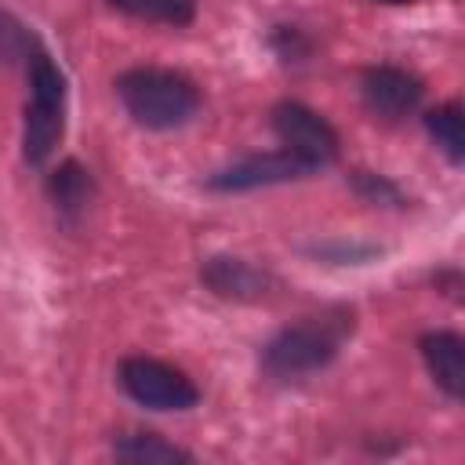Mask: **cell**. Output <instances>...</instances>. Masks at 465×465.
<instances>
[{"label":"cell","instance_id":"277c9868","mask_svg":"<svg viewBox=\"0 0 465 465\" xmlns=\"http://www.w3.org/2000/svg\"><path fill=\"white\" fill-rule=\"evenodd\" d=\"M120 385L149 411H189L200 400V389L178 367L153 356H127L120 363Z\"/></svg>","mask_w":465,"mask_h":465},{"label":"cell","instance_id":"5b68a950","mask_svg":"<svg viewBox=\"0 0 465 465\" xmlns=\"http://www.w3.org/2000/svg\"><path fill=\"white\" fill-rule=\"evenodd\" d=\"M272 131L280 134V142L287 145V153H294L298 160H305L312 171L320 163H331L338 156V134L334 127L312 113L302 102H280L272 109Z\"/></svg>","mask_w":465,"mask_h":465},{"label":"cell","instance_id":"8992f818","mask_svg":"<svg viewBox=\"0 0 465 465\" xmlns=\"http://www.w3.org/2000/svg\"><path fill=\"white\" fill-rule=\"evenodd\" d=\"M312 167L305 160H298L294 153H262V156H247L232 167H222L218 174L207 178V189L214 193H243V189H258V185H280V182H294L305 178Z\"/></svg>","mask_w":465,"mask_h":465},{"label":"cell","instance_id":"7c38bea8","mask_svg":"<svg viewBox=\"0 0 465 465\" xmlns=\"http://www.w3.org/2000/svg\"><path fill=\"white\" fill-rule=\"evenodd\" d=\"M105 4L131 18L163 22V25H189L196 18V0H105Z\"/></svg>","mask_w":465,"mask_h":465},{"label":"cell","instance_id":"9a60e30c","mask_svg":"<svg viewBox=\"0 0 465 465\" xmlns=\"http://www.w3.org/2000/svg\"><path fill=\"white\" fill-rule=\"evenodd\" d=\"M352 182H356V189H360L367 200H392V203H400V189H396L392 182L371 174V171H356Z\"/></svg>","mask_w":465,"mask_h":465},{"label":"cell","instance_id":"52a82bcc","mask_svg":"<svg viewBox=\"0 0 465 465\" xmlns=\"http://www.w3.org/2000/svg\"><path fill=\"white\" fill-rule=\"evenodd\" d=\"M363 102L381 120H400L421 102V80L396 65H374L363 73Z\"/></svg>","mask_w":465,"mask_h":465},{"label":"cell","instance_id":"4fadbf2b","mask_svg":"<svg viewBox=\"0 0 465 465\" xmlns=\"http://www.w3.org/2000/svg\"><path fill=\"white\" fill-rule=\"evenodd\" d=\"M425 127H429V134L436 138V145H440L454 163L465 160V124H461V109H458L454 102L432 109V113L425 116Z\"/></svg>","mask_w":465,"mask_h":465},{"label":"cell","instance_id":"30bf717a","mask_svg":"<svg viewBox=\"0 0 465 465\" xmlns=\"http://www.w3.org/2000/svg\"><path fill=\"white\" fill-rule=\"evenodd\" d=\"M47 193H51V203L58 207V214L65 218H80L94 196V182H91V171L80 167L76 160H65L51 178H47Z\"/></svg>","mask_w":465,"mask_h":465},{"label":"cell","instance_id":"2e32d148","mask_svg":"<svg viewBox=\"0 0 465 465\" xmlns=\"http://www.w3.org/2000/svg\"><path fill=\"white\" fill-rule=\"evenodd\" d=\"M381 4H411V0H381Z\"/></svg>","mask_w":465,"mask_h":465},{"label":"cell","instance_id":"6da1fadb","mask_svg":"<svg viewBox=\"0 0 465 465\" xmlns=\"http://www.w3.org/2000/svg\"><path fill=\"white\" fill-rule=\"evenodd\" d=\"M116 94H120L124 109L134 116V124L153 127V131L182 127L200 109V94L182 73L153 69V65H138V69L120 73Z\"/></svg>","mask_w":465,"mask_h":465},{"label":"cell","instance_id":"9c48e42d","mask_svg":"<svg viewBox=\"0 0 465 465\" xmlns=\"http://www.w3.org/2000/svg\"><path fill=\"white\" fill-rule=\"evenodd\" d=\"M421 356H425L432 381L450 400H461V392H465V341L454 331H432L421 338Z\"/></svg>","mask_w":465,"mask_h":465},{"label":"cell","instance_id":"5bb4252c","mask_svg":"<svg viewBox=\"0 0 465 465\" xmlns=\"http://www.w3.org/2000/svg\"><path fill=\"white\" fill-rule=\"evenodd\" d=\"M33 51H36V47H33V36H29L11 15L0 11V58H4V62H15V58H25V62H29Z\"/></svg>","mask_w":465,"mask_h":465},{"label":"cell","instance_id":"7a4b0ae2","mask_svg":"<svg viewBox=\"0 0 465 465\" xmlns=\"http://www.w3.org/2000/svg\"><path fill=\"white\" fill-rule=\"evenodd\" d=\"M352 331V312H334V316H309L294 327H283L265 349H262V367L272 378H298L327 367L345 334Z\"/></svg>","mask_w":465,"mask_h":465},{"label":"cell","instance_id":"3957f363","mask_svg":"<svg viewBox=\"0 0 465 465\" xmlns=\"http://www.w3.org/2000/svg\"><path fill=\"white\" fill-rule=\"evenodd\" d=\"M29 91L22 153L29 163H44L54 153L65 124V76L44 51L29 54Z\"/></svg>","mask_w":465,"mask_h":465},{"label":"cell","instance_id":"ba28073f","mask_svg":"<svg viewBox=\"0 0 465 465\" xmlns=\"http://www.w3.org/2000/svg\"><path fill=\"white\" fill-rule=\"evenodd\" d=\"M203 283L218 294V298H236V302H254L272 287V276L243 258H207L200 269Z\"/></svg>","mask_w":465,"mask_h":465},{"label":"cell","instance_id":"8fae6325","mask_svg":"<svg viewBox=\"0 0 465 465\" xmlns=\"http://www.w3.org/2000/svg\"><path fill=\"white\" fill-rule=\"evenodd\" d=\"M113 450H116V458L134 461V465H174V461H193L189 450L167 443V440L156 436V432H124V436L113 440Z\"/></svg>","mask_w":465,"mask_h":465}]
</instances>
